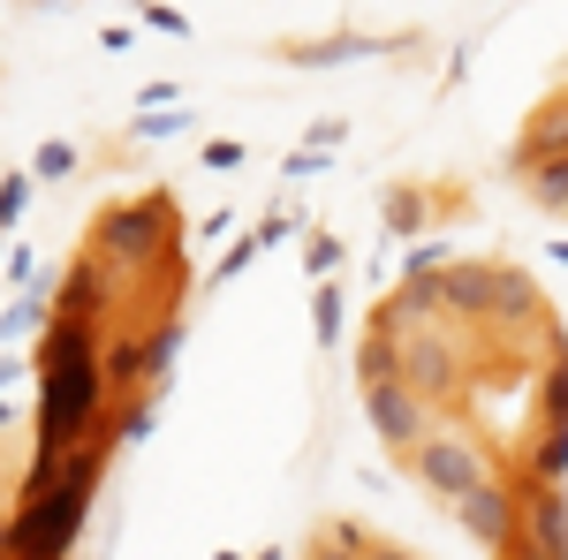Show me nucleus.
<instances>
[{
    "mask_svg": "<svg viewBox=\"0 0 568 560\" xmlns=\"http://www.w3.org/2000/svg\"><path fill=\"white\" fill-rule=\"evenodd\" d=\"M23 197H31V182H23V174H8V182H0V227L23 213Z\"/></svg>",
    "mask_w": 568,
    "mask_h": 560,
    "instance_id": "ddd939ff",
    "label": "nucleus"
},
{
    "mask_svg": "<svg viewBox=\"0 0 568 560\" xmlns=\"http://www.w3.org/2000/svg\"><path fill=\"white\" fill-rule=\"evenodd\" d=\"M77 167V144H39V174H69Z\"/></svg>",
    "mask_w": 568,
    "mask_h": 560,
    "instance_id": "2eb2a0df",
    "label": "nucleus"
},
{
    "mask_svg": "<svg viewBox=\"0 0 568 560\" xmlns=\"http://www.w3.org/2000/svg\"><path fill=\"white\" fill-rule=\"evenodd\" d=\"M175 348H182L175 318H168V326H152V342H136V364H144V379H160V371L175 364Z\"/></svg>",
    "mask_w": 568,
    "mask_h": 560,
    "instance_id": "9b49d317",
    "label": "nucleus"
},
{
    "mask_svg": "<svg viewBox=\"0 0 568 560\" xmlns=\"http://www.w3.org/2000/svg\"><path fill=\"white\" fill-rule=\"evenodd\" d=\"M508 560H546V553H530V546H516V553H508Z\"/></svg>",
    "mask_w": 568,
    "mask_h": 560,
    "instance_id": "aec40b11",
    "label": "nucleus"
},
{
    "mask_svg": "<svg viewBox=\"0 0 568 560\" xmlns=\"http://www.w3.org/2000/svg\"><path fill=\"white\" fill-rule=\"evenodd\" d=\"M524 182H530V197H538V205H554V213L568 205V160H530Z\"/></svg>",
    "mask_w": 568,
    "mask_h": 560,
    "instance_id": "1a4fd4ad",
    "label": "nucleus"
},
{
    "mask_svg": "<svg viewBox=\"0 0 568 560\" xmlns=\"http://www.w3.org/2000/svg\"><path fill=\"white\" fill-rule=\"evenodd\" d=\"M318 334H326V342L342 334V288H318Z\"/></svg>",
    "mask_w": 568,
    "mask_h": 560,
    "instance_id": "4468645a",
    "label": "nucleus"
},
{
    "mask_svg": "<svg viewBox=\"0 0 568 560\" xmlns=\"http://www.w3.org/2000/svg\"><path fill=\"white\" fill-rule=\"evenodd\" d=\"M379 560H402V553H379Z\"/></svg>",
    "mask_w": 568,
    "mask_h": 560,
    "instance_id": "5701e85b",
    "label": "nucleus"
},
{
    "mask_svg": "<svg viewBox=\"0 0 568 560\" xmlns=\"http://www.w3.org/2000/svg\"><path fill=\"white\" fill-rule=\"evenodd\" d=\"M168 243V205L160 197H144V205H114V213L99 220V251L122 265V258H152Z\"/></svg>",
    "mask_w": 568,
    "mask_h": 560,
    "instance_id": "20e7f679",
    "label": "nucleus"
},
{
    "mask_svg": "<svg viewBox=\"0 0 568 560\" xmlns=\"http://www.w3.org/2000/svg\"><path fill=\"white\" fill-rule=\"evenodd\" d=\"M91 485H99V447H77L61 492L39 500V508H16V522H8V553L16 560H69L77 530H84V508H91Z\"/></svg>",
    "mask_w": 568,
    "mask_h": 560,
    "instance_id": "f03ea898",
    "label": "nucleus"
},
{
    "mask_svg": "<svg viewBox=\"0 0 568 560\" xmlns=\"http://www.w3.org/2000/svg\"><path fill=\"white\" fill-rule=\"evenodd\" d=\"M304 265H311V273H334V265H342V243H311Z\"/></svg>",
    "mask_w": 568,
    "mask_h": 560,
    "instance_id": "f3484780",
    "label": "nucleus"
},
{
    "mask_svg": "<svg viewBox=\"0 0 568 560\" xmlns=\"http://www.w3.org/2000/svg\"><path fill=\"white\" fill-rule=\"evenodd\" d=\"M417 470H425V485H433L447 508H463V500L485 485V462H478V447H470L463 431H439V439H425V447H417Z\"/></svg>",
    "mask_w": 568,
    "mask_h": 560,
    "instance_id": "7ed1b4c3",
    "label": "nucleus"
},
{
    "mask_svg": "<svg viewBox=\"0 0 568 560\" xmlns=\"http://www.w3.org/2000/svg\"><path fill=\"white\" fill-rule=\"evenodd\" d=\"M39 455H77L91 447V425H99V348H91V326H69L53 318L45 326V348H39Z\"/></svg>",
    "mask_w": 568,
    "mask_h": 560,
    "instance_id": "f257e3e1",
    "label": "nucleus"
},
{
    "mask_svg": "<svg viewBox=\"0 0 568 560\" xmlns=\"http://www.w3.org/2000/svg\"><path fill=\"white\" fill-rule=\"evenodd\" d=\"M0 546H8V522H0Z\"/></svg>",
    "mask_w": 568,
    "mask_h": 560,
    "instance_id": "4be33fe9",
    "label": "nucleus"
},
{
    "mask_svg": "<svg viewBox=\"0 0 568 560\" xmlns=\"http://www.w3.org/2000/svg\"><path fill=\"white\" fill-rule=\"evenodd\" d=\"M326 560H356V553H326Z\"/></svg>",
    "mask_w": 568,
    "mask_h": 560,
    "instance_id": "412c9836",
    "label": "nucleus"
},
{
    "mask_svg": "<svg viewBox=\"0 0 568 560\" xmlns=\"http://www.w3.org/2000/svg\"><path fill=\"white\" fill-rule=\"evenodd\" d=\"M455 516L470 522V538H485L493 553H516V500H508L493 477H485V485L470 492V500H463V508H455Z\"/></svg>",
    "mask_w": 568,
    "mask_h": 560,
    "instance_id": "39448f33",
    "label": "nucleus"
},
{
    "mask_svg": "<svg viewBox=\"0 0 568 560\" xmlns=\"http://www.w3.org/2000/svg\"><path fill=\"white\" fill-rule=\"evenodd\" d=\"M561 470H568V425H554L546 439H538V485L561 492Z\"/></svg>",
    "mask_w": 568,
    "mask_h": 560,
    "instance_id": "f8f14e48",
    "label": "nucleus"
},
{
    "mask_svg": "<svg viewBox=\"0 0 568 560\" xmlns=\"http://www.w3.org/2000/svg\"><path fill=\"white\" fill-rule=\"evenodd\" d=\"M106 281H114V258H106V251H91V258H77V273H69V288H61V318H69V326H91V318H99V303L114 296Z\"/></svg>",
    "mask_w": 568,
    "mask_h": 560,
    "instance_id": "0eeeda50",
    "label": "nucleus"
},
{
    "mask_svg": "<svg viewBox=\"0 0 568 560\" xmlns=\"http://www.w3.org/2000/svg\"><path fill=\"white\" fill-rule=\"evenodd\" d=\"M530 152H538V160H568V106H554V114L530 122Z\"/></svg>",
    "mask_w": 568,
    "mask_h": 560,
    "instance_id": "9d476101",
    "label": "nucleus"
},
{
    "mask_svg": "<svg viewBox=\"0 0 568 560\" xmlns=\"http://www.w3.org/2000/svg\"><path fill=\"white\" fill-rule=\"evenodd\" d=\"M425 273H439V243H417L409 251V281H425Z\"/></svg>",
    "mask_w": 568,
    "mask_h": 560,
    "instance_id": "a211bd4d",
    "label": "nucleus"
},
{
    "mask_svg": "<svg viewBox=\"0 0 568 560\" xmlns=\"http://www.w3.org/2000/svg\"><path fill=\"white\" fill-rule=\"evenodd\" d=\"M364 409H372V425H379V439L387 447H417L425 439V425H417V401H409V387H364Z\"/></svg>",
    "mask_w": 568,
    "mask_h": 560,
    "instance_id": "6e6552de",
    "label": "nucleus"
},
{
    "mask_svg": "<svg viewBox=\"0 0 568 560\" xmlns=\"http://www.w3.org/2000/svg\"><path fill=\"white\" fill-rule=\"evenodd\" d=\"M554 425H568V356H561V371H554Z\"/></svg>",
    "mask_w": 568,
    "mask_h": 560,
    "instance_id": "6ab92c4d",
    "label": "nucleus"
},
{
    "mask_svg": "<svg viewBox=\"0 0 568 560\" xmlns=\"http://www.w3.org/2000/svg\"><path fill=\"white\" fill-rule=\"evenodd\" d=\"M0 417H8V409H0Z\"/></svg>",
    "mask_w": 568,
    "mask_h": 560,
    "instance_id": "b1692460",
    "label": "nucleus"
},
{
    "mask_svg": "<svg viewBox=\"0 0 568 560\" xmlns=\"http://www.w3.org/2000/svg\"><path fill=\"white\" fill-rule=\"evenodd\" d=\"M524 546L546 560H568V500L554 492V485H530L524 500Z\"/></svg>",
    "mask_w": 568,
    "mask_h": 560,
    "instance_id": "423d86ee",
    "label": "nucleus"
},
{
    "mask_svg": "<svg viewBox=\"0 0 568 560\" xmlns=\"http://www.w3.org/2000/svg\"><path fill=\"white\" fill-rule=\"evenodd\" d=\"M258 251H265V243H258V235H251V243H235V251H227V258H220V281H227V273H243V265H251V258H258Z\"/></svg>",
    "mask_w": 568,
    "mask_h": 560,
    "instance_id": "dca6fc26",
    "label": "nucleus"
}]
</instances>
